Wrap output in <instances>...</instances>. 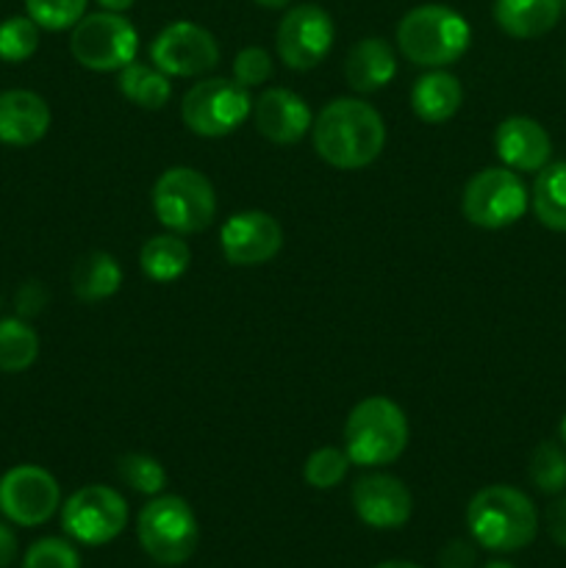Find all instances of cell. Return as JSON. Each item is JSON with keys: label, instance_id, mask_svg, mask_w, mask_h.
I'll return each instance as SVG.
<instances>
[{"label": "cell", "instance_id": "44dd1931", "mask_svg": "<svg viewBox=\"0 0 566 568\" xmlns=\"http://www.w3.org/2000/svg\"><path fill=\"white\" fill-rule=\"evenodd\" d=\"M461 103H464V87L453 72H425L411 89V109L422 122H431V125L453 120L461 111Z\"/></svg>", "mask_w": 566, "mask_h": 568}, {"label": "cell", "instance_id": "ac0fdd59", "mask_svg": "<svg viewBox=\"0 0 566 568\" xmlns=\"http://www.w3.org/2000/svg\"><path fill=\"white\" fill-rule=\"evenodd\" d=\"M50 128V109L44 98L28 89L0 92V142L11 148H31Z\"/></svg>", "mask_w": 566, "mask_h": 568}, {"label": "cell", "instance_id": "d4e9b609", "mask_svg": "<svg viewBox=\"0 0 566 568\" xmlns=\"http://www.w3.org/2000/svg\"><path fill=\"white\" fill-rule=\"evenodd\" d=\"M530 205L544 227L566 233V161L547 164L538 172L530 192Z\"/></svg>", "mask_w": 566, "mask_h": 568}, {"label": "cell", "instance_id": "277c9868", "mask_svg": "<svg viewBox=\"0 0 566 568\" xmlns=\"http://www.w3.org/2000/svg\"><path fill=\"white\" fill-rule=\"evenodd\" d=\"M408 447V419L388 397H366L344 422V453L355 466H388Z\"/></svg>", "mask_w": 566, "mask_h": 568}, {"label": "cell", "instance_id": "9a60e30c", "mask_svg": "<svg viewBox=\"0 0 566 568\" xmlns=\"http://www.w3.org/2000/svg\"><path fill=\"white\" fill-rule=\"evenodd\" d=\"M353 510L372 530H397L414 514V497L397 477L364 475L353 486Z\"/></svg>", "mask_w": 566, "mask_h": 568}, {"label": "cell", "instance_id": "7402d4cb", "mask_svg": "<svg viewBox=\"0 0 566 568\" xmlns=\"http://www.w3.org/2000/svg\"><path fill=\"white\" fill-rule=\"evenodd\" d=\"M122 286V266L103 250L83 255L72 270V292L81 303H103L114 297Z\"/></svg>", "mask_w": 566, "mask_h": 568}, {"label": "cell", "instance_id": "4dcf8cb0", "mask_svg": "<svg viewBox=\"0 0 566 568\" xmlns=\"http://www.w3.org/2000/svg\"><path fill=\"white\" fill-rule=\"evenodd\" d=\"M87 3L89 0H26V11L44 31H67L87 14Z\"/></svg>", "mask_w": 566, "mask_h": 568}, {"label": "cell", "instance_id": "d6986e66", "mask_svg": "<svg viewBox=\"0 0 566 568\" xmlns=\"http://www.w3.org/2000/svg\"><path fill=\"white\" fill-rule=\"evenodd\" d=\"M394 75H397V59L386 39L366 37L350 48L347 61H344V78H347L350 89L361 94L381 92L383 87L392 83Z\"/></svg>", "mask_w": 566, "mask_h": 568}, {"label": "cell", "instance_id": "d6a6232c", "mask_svg": "<svg viewBox=\"0 0 566 568\" xmlns=\"http://www.w3.org/2000/svg\"><path fill=\"white\" fill-rule=\"evenodd\" d=\"M231 72L233 81L242 83L244 89L261 87V83H266L272 78V55L266 53L264 48L250 44V48L239 50L236 59H233Z\"/></svg>", "mask_w": 566, "mask_h": 568}, {"label": "cell", "instance_id": "8992f818", "mask_svg": "<svg viewBox=\"0 0 566 568\" xmlns=\"http://www.w3.org/2000/svg\"><path fill=\"white\" fill-rule=\"evenodd\" d=\"M137 536L144 552L161 566H181L194 555L200 541L198 516L175 494L153 497L137 519Z\"/></svg>", "mask_w": 566, "mask_h": 568}, {"label": "cell", "instance_id": "83f0119b", "mask_svg": "<svg viewBox=\"0 0 566 568\" xmlns=\"http://www.w3.org/2000/svg\"><path fill=\"white\" fill-rule=\"evenodd\" d=\"M117 475H120V480L128 488H133L137 494H144V497H159L166 486V469L153 455L144 453L122 455L117 460Z\"/></svg>", "mask_w": 566, "mask_h": 568}, {"label": "cell", "instance_id": "2e32d148", "mask_svg": "<svg viewBox=\"0 0 566 568\" xmlns=\"http://www.w3.org/2000/svg\"><path fill=\"white\" fill-rule=\"evenodd\" d=\"M255 128L272 144H297L311 131V109L292 89L272 87L253 103Z\"/></svg>", "mask_w": 566, "mask_h": 568}, {"label": "cell", "instance_id": "d590c367", "mask_svg": "<svg viewBox=\"0 0 566 568\" xmlns=\"http://www.w3.org/2000/svg\"><path fill=\"white\" fill-rule=\"evenodd\" d=\"M547 530L558 547L566 549V497L555 499L547 508Z\"/></svg>", "mask_w": 566, "mask_h": 568}, {"label": "cell", "instance_id": "ffe728a7", "mask_svg": "<svg viewBox=\"0 0 566 568\" xmlns=\"http://www.w3.org/2000/svg\"><path fill=\"white\" fill-rule=\"evenodd\" d=\"M564 0H494V20L508 37L538 39L553 31Z\"/></svg>", "mask_w": 566, "mask_h": 568}, {"label": "cell", "instance_id": "e0dca14e", "mask_svg": "<svg viewBox=\"0 0 566 568\" xmlns=\"http://www.w3.org/2000/svg\"><path fill=\"white\" fill-rule=\"evenodd\" d=\"M494 150L499 161L514 172H542L553 155V139L542 122L530 116H508L497 125Z\"/></svg>", "mask_w": 566, "mask_h": 568}, {"label": "cell", "instance_id": "603a6c76", "mask_svg": "<svg viewBox=\"0 0 566 568\" xmlns=\"http://www.w3.org/2000/svg\"><path fill=\"white\" fill-rule=\"evenodd\" d=\"M192 264V250L178 233H161V236L148 239L139 253V266L144 277L153 283H172L186 275Z\"/></svg>", "mask_w": 566, "mask_h": 568}, {"label": "cell", "instance_id": "484cf974", "mask_svg": "<svg viewBox=\"0 0 566 568\" xmlns=\"http://www.w3.org/2000/svg\"><path fill=\"white\" fill-rule=\"evenodd\" d=\"M39 358V336L22 316L0 322V372L17 375Z\"/></svg>", "mask_w": 566, "mask_h": 568}, {"label": "cell", "instance_id": "4fadbf2b", "mask_svg": "<svg viewBox=\"0 0 566 568\" xmlns=\"http://www.w3.org/2000/svg\"><path fill=\"white\" fill-rule=\"evenodd\" d=\"M61 488L42 466H14L0 477V514L20 527H39L55 516Z\"/></svg>", "mask_w": 566, "mask_h": 568}, {"label": "cell", "instance_id": "f35d334b", "mask_svg": "<svg viewBox=\"0 0 566 568\" xmlns=\"http://www.w3.org/2000/svg\"><path fill=\"white\" fill-rule=\"evenodd\" d=\"M372 568H422V566L411 564V560H383V564H377Z\"/></svg>", "mask_w": 566, "mask_h": 568}, {"label": "cell", "instance_id": "836d02e7", "mask_svg": "<svg viewBox=\"0 0 566 568\" xmlns=\"http://www.w3.org/2000/svg\"><path fill=\"white\" fill-rule=\"evenodd\" d=\"M44 305H48V292H44L42 283L28 281L26 286L17 292V314H20L22 320H31V316L42 314Z\"/></svg>", "mask_w": 566, "mask_h": 568}, {"label": "cell", "instance_id": "74e56055", "mask_svg": "<svg viewBox=\"0 0 566 568\" xmlns=\"http://www.w3.org/2000/svg\"><path fill=\"white\" fill-rule=\"evenodd\" d=\"M133 3H137V0H98V6H103V11H117V14L128 11Z\"/></svg>", "mask_w": 566, "mask_h": 568}, {"label": "cell", "instance_id": "1f68e13d", "mask_svg": "<svg viewBox=\"0 0 566 568\" xmlns=\"http://www.w3.org/2000/svg\"><path fill=\"white\" fill-rule=\"evenodd\" d=\"M22 568H81V558L64 538H39L28 547Z\"/></svg>", "mask_w": 566, "mask_h": 568}, {"label": "cell", "instance_id": "30bf717a", "mask_svg": "<svg viewBox=\"0 0 566 568\" xmlns=\"http://www.w3.org/2000/svg\"><path fill=\"white\" fill-rule=\"evenodd\" d=\"M128 525V503L109 486H83L61 508V527L83 547L114 541Z\"/></svg>", "mask_w": 566, "mask_h": 568}, {"label": "cell", "instance_id": "f546056e", "mask_svg": "<svg viewBox=\"0 0 566 568\" xmlns=\"http://www.w3.org/2000/svg\"><path fill=\"white\" fill-rule=\"evenodd\" d=\"M350 458L344 449L336 447H320L309 455L303 466V477L311 488H320V491H327V488H336L338 483L347 477Z\"/></svg>", "mask_w": 566, "mask_h": 568}, {"label": "cell", "instance_id": "7c38bea8", "mask_svg": "<svg viewBox=\"0 0 566 568\" xmlns=\"http://www.w3.org/2000/svg\"><path fill=\"white\" fill-rule=\"evenodd\" d=\"M150 61L170 78L205 75L220 64V44L209 28L178 20L161 28L150 44Z\"/></svg>", "mask_w": 566, "mask_h": 568}, {"label": "cell", "instance_id": "3957f363", "mask_svg": "<svg viewBox=\"0 0 566 568\" xmlns=\"http://www.w3.org/2000/svg\"><path fill=\"white\" fill-rule=\"evenodd\" d=\"M472 28L455 9L442 3H425L411 9L397 26V48L420 67L455 64L469 50Z\"/></svg>", "mask_w": 566, "mask_h": 568}, {"label": "cell", "instance_id": "60d3db41", "mask_svg": "<svg viewBox=\"0 0 566 568\" xmlns=\"http://www.w3.org/2000/svg\"><path fill=\"white\" fill-rule=\"evenodd\" d=\"M483 568H516L514 564H508V560H488Z\"/></svg>", "mask_w": 566, "mask_h": 568}, {"label": "cell", "instance_id": "52a82bcc", "mask_svg": "<svg viewBox=\"0 0 566 568\" xmlns=\"http://www.w3.org/2000/svg\"><path fill=\"white\" fill-rule=\"evenodd\" d=\"M139 33L128 17L117 11L83 14L72 28L70 53L81 67L92 72H120L137 61Z\"/></svg>", "mask_w": 566, "mask_h": 568}, {"label": "cell", "instance_id": "4316f807", "mask_svg": "<svg viewBox=\"0 0 566 568\" xmlns=\"http://www.w3.org/2000/svg\"><path fill=\"white\" fill-rule=\"evenodd\" d=\"M527 475L542 494L566 491V447L555 442L538 444L530 455Z\"/></svg>", "mask_w": 566, "mask_h": 568}, {"label": "cell", "instance_id": "5b68a950", "mask_svg": "<svg viewBox=\"0 0 566 568\" xmlns=\"http://www.w3.org/2000/svg\"><path fill=\"white\" fill-rule=\"evenodd\" d=\"M153 211L161 225L178 236H192L211 227L216 216V192L203 172L170 166L153 183Z\"/></svg>", "mask_w": 566, "mask_h": 568}, {"label": "cell", "instance_id": "7bdbcfd3", "mask_svg": "<svg viewBox=\"0 0 566 568\" xmlns=\"http://www.w3.org/2000/svg\"><path fill=\"white\" fill-rule=\"evenodd\" d=\"M564 11H566V0H564Z\"/></svg>", "mask_w": 566, "mask_h": 568}, {"label": "cell", "instance_id": "6da1fadb", "mask_svg": "<svg viewBox=\"0 0 566 568\" xmlns=\"http://www.w3.org/2000/svg\"><path fill=\"white\" fill-rule=\"evenodd\" d=\"M311 136L325 164L336 170H364L383 153L386 125L364 100L336 98L316 114Z\"/></svg>", "mask_w": 566, "mask_h": 568}, {"label": "cell", "instance_id": "b9f144b4", "mask_svg": "<svg viewBox=\"0 0 566 568\" xmlns=\"http://www.w3.org/2000/svg\"><path fill=\"white\" fill-rule=\"evenodd\" d=\"M560 442H564V447H566V416H564V422H560Z\"/></svg>", "mask_w": 566, "mask_h": 568}, {"label": "cell", "instance_id": "8fae6325", "mask_svg": "<svg viewBox=\"0 0 566 568\" xmlns=\"http://www.w3.org/2000/svg\"><path fill=\"white\" fill-rule=\"evenodd\" d=\"M333 37L336 28L331 14L316 3H303L289 9L277 22L275 50L289 70L305 72L325 61L333 48Z\"/></svg>", "mask_w": 566, "mask_h": 568}, {"label": "cell", "instance_id": "f1b7e54d", "mask_svg": "<svg viewBox=\"0 0 566 568\" xmlns=\"http://www.w3.org/2000/svg\"><path fill=\"white\" fill-rule=\"evenodd\" d=\"M39 48V26L31 17H9L0 22V59L9 64L31 59Z\"/></svg>", "mask_w": 566, "mask_h": 568}, {"label": "cell", "instance_id": "cb8c5ba5", "mask_svg": "<svg viewBox=\"0 0 566 568\" xmlns=\"http://www.w3.org/2000/svg\"><path fill=\"white\" fill-rule=\"evenodd\" d=\"M117 87H120L122 98L148 111L164 109L172 98L170 75H164L159 67L139 64V61H131L128 67H122L120 78H117Z\"/></svg>", "mask_w": 566, "mask_h": 568}, {"label": "cell", "instance_id": "5bb4252c", "mask_svg": "<svg viewBox=\"0 0 566 568\" xmlns=\"http://www.w3.org/2000/svg\"><path fill=\"white\" fill-rule=\"evenodd\" d=\"M220 247L233 266L270 264L283 247V227L266 211H239L222 222Z\"/></svg>", "mask_w": 566, "mask_h": 568}, {"label": "cell", "instance_id": "ab89813d", "mask_svg": "<svg viewBox=\"0 0 566 568\" xmlns=\"http://www.w3.org/2000/svg\"><path fill=\"white\" fill-rule=\"evenodd\" d=\"M253 3L261 6V9H272V11H275V9H283V6H289V3H292V0H253Z\"/></svg>", "mask_w": 566, "mask_h": 568}, {"label": "cell", "instance_id": "8d00e7d4", "mask_svg": "<svg viewBox=\"0 0 566 568\" xmlns=\"http://www.w3.org/2000/svg\"><path fill=\"white\" fill-rule=\"evenodd\" d=\"M17 560V536L11 527L0 521V568H9Z\"/></svg>", "mask_w": 566, "mask_h": 568}, {"label": "cell", "instance_id": "e575fe53", "mask_svg": "<svg viewBox=\"0 0 566 568\" xmlns=\"http://www.w3.org/2000/svg\"><path fill=\"white\" fill-rule=\"evenodd\" d=\"M477 560L475 547L464 538H455L438 552V568H472Z\"/></svg>", "mask_w": 566, "mask_h": 568}, {"label": "cell", "instance_id": "ba28073f", "mask_svg": "<svg viewBox=\"0 0 566 568\" xmlns=\"http://www.w3.org/2000/svg\"><path fill=\"white\" fill-rule=\"evenodd\" d=\"M250 114H253L250 92L233 78H205L183 94L181 103L183 125L205 139L228 136Z\"/></svg>", "mask_w": 566, "mask_h": 568}, {"label": "cell", "instance_id": "7a4b0ae2", "mask_svg": "<svg viewBox=\"0 0 566 568\" xmlns=\"http://www.w3.org/2000/svg\"><path fill=\"white\" fill-rule=\"evenodd\" d=\"M466 527L488 552H519L538 532L536 505L514 486H486L469 499Z\"/></svg>", "mask_w": 566, "mask_h": 568}, {"label": "cell", "instance_id": "9c48e42d", "mask_svg": "<svg viewBox=\"0 0 566 568\" xmlns=\"http://www.w3.org/2000/svg\"><path fill=\"white\" fill-rule=\"evenodd\" d=\"M530 194H527L525 181L519 172L508 170V166H488V170L477 172L464 189L461 197V209L464 216L477 227L486 231H499L525 216Z\"/></svg>", "mask_w": 566, "mask_h": 568}]
</instances>
